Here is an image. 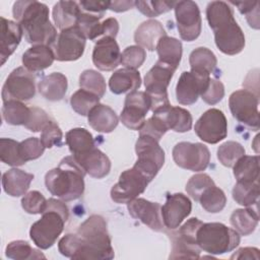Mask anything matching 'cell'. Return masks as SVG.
I'll list each match as a JSON object with an SVG mask.
<instances>
[{
	"instance_id": "cell-17",
	"label": "cell",
	"mask_w": 260,
	"mask_h": 260,
	"mask_svg": "<svg viewBox=\"0 0 260 260\" xmlns=\"http://www.w3.org/2000/svg\"><path fill=\"white\" fill-rule=\"evenodd\" d=\"M210 76L206 72L191 70L181 74L177 86L176 96L181 105H192L207 88Z\"/></svg>"
},
{
	"instance_id": "cell-5",
	"label": "cell",
	"mask_w": 260,
	"mask_h": 260,
	"mask_svg": "<svg viewBox=\"0 0 260 260\" xmlns=\"http://www.w3.org/2000/svg\"><path fill=\"white\" fill-rule=\"evenodd\" d=\"M42 214V217L30 226L29 237L38 248L46 250L55 244L63 232L69 211L63 200L50 198Z\"/></svg>"
},
{
	"instance_id": "cell-54",
	"label": "cell",
	"mask_w": 260,
	"mask_h": 260,
	"mask_svg": "<svg viewBox=\"0 0 260 260\" xmlns=\"http://www.w3.org/2000/svg\"><path fill=\"white\" fill-rule=\"evenodd\" d=\"M49 121V116L43 109L31 107L29 119L24 125V127L32 132H39L44 129V127L47 125Z\"/></svg>"
},
{
	"instance_id": "cell-14",
	"label": "cell",
	"mask_w": 260,
	"mask_h": 260,
	"mask_svg": "<svg viewBox=\"0 0 260 260\" xmlns=\"http://www.w3.org/2000/svg\"><path fill=\"white\" fill-rule=\"evenodd\" d=\"M86 38L77 26H73L58 35L51 46L55 59L58 61H75L79 59L85 48Z\"/></svg>"
},
{
	"instance_id": "cell-20",
	"label": "cell",
	"mask_w": 260,
	"mask_h": 260,
	"mask_svg": "<svg viewBox=\"0 0 260 260\" xmlns=\"http://www.w3.org/2000/svg\"><path fill=\"white\" fill-rule=\"evenodd\" d=\"M130 215L139 219L142 223L155 232L164 230L161 207L157 202H151L143 198H135L127 204Z\"/></svg>"
},
{
	"instance_id": "cell-25",
	"label": "cell",
	"mask_w": 260,
	"mask_h": 260,
	"mask_svg": "<svg viewBox=\"0 0 260 260\" xmlns=\"http://www.w3.org/2000/svg\"><path fill=\"white\" fill-rule=\"evenodd\" d=\"M167 36L162 24L155 19H148L142 22L134 34V41L137 46L149 51L156 49L158 41Z\"/></svg>"
},
{
	"instance_id": "cell-51",
	"label": "cell",
	"mask_w": 260,
	"mask_h": 260,
	"mask_svg": "<svg viewBox=\"0 0 260 260\" xmlns=\"http://www.w3.org/2000/svg\"><path fill=\"white\" fill-rule=\"evenodd\" d=\"M62 138H63V133L61 129L54 121L50 120L42 130L40 139L42 140L45 147L51 148L55 145L60 146L62 144Z\"/></svg>"
},
{
	"instance_id": "cell-34",
	"label": "cell",
	"mask_w": 260,
	"mask_h": 260,
	"mask_svg": "<svg viewBox=\"0 0 260 260\" xmlns=\"http://www.w3.org/2000/svg\"><path fill=\"white\" fill-rule=\"evenodd\" d=\"M233 168L237 182H257L259 179L258 155H243Z\"/></svg>"
},
{
	"instance_id": "cell-39",
	"label": "cell",
	"mask_w": 260,
	"mask_h": 260,
	"mask_svg": "<svg viewBox=\"0 0 260 260\" xmlns=\"http://www.w3.org/2000/svg\"><path fill=\"white\" fill-rule=\"evenodd\" d=\"M198 201L207 212L216 213L224 208L226 203V197L224 192L220 188L213 185L208 187L201 194Z\"/></svg>"
},
{
	"instance_id": "cell-27",
	"label": "cell",
	"mask_w": 260,
	"mask_h": 260,
	"mask_svg": "<svg viewBox=\"0 0 260 260\" xmlns=\"http://www.w3.org/2000/svg\"><path fill=\"white\" fill-rule=\"evenodd\" d=\"M140 85V73L130 68H122L115 71L109 80L110 89L115 94L132 92L139 88Z\"/></svg>"
},
{
	"instance_id": "cell-35",
	"label": "cell",
	"mask_w": 260,
	"mask_h": 260,
	"mask_svg": "<svg viewBox=\"0 0 260 260\" xmlns=\"http://www.w3.org/2000/svg\"><path fill=\"white\" fill-rule=\"evenodd\" d=\"M66 143L72 155L82 154L94 147L91 133L84 128H73L66 133Z\"/></svg>"
},
{
	"instance_id": "cell-57",
	"label": "cell",
	"mask_w": 260,
	"mask_h": 260,
	"mask_svg": "<svg viewBox=\"0 0 260 260\" xmlns=\"http://www.w3.org/2000/svg\"><path fill=\"white\" fill-rule=\"evenodd\" d=\"M259 250L257 248H241L237 252H235L231 259H259Z\"/></svg>"
},
{
	"instance_id": "cell-26",
	"label": "cell",
	"mask_w": 260,
	"mask_h": 260,
	"mask_svg": "<svg viewBox=\"0 0 260 260\" xmlns=\"http://www.w3.org/2000/svg\"><path fill=\"white\" fill-rule=\"evenodd\" d=\"M55 60L53 50L50 46L37 45L29 48L22 55V64L30 72L42 71L50 67Z\"/></svg>"
},
{
	"instance_id": "cell-22",
	"label": "cell",
	"mask_w": 260,
	"mask_h": 260,
	"mask_svg": "<svg viewBox=\"0 0 260 260\" xmlns=\"http://www.w3.org/2000/svg\"><path fill=\"white\" fill-rule=\"evenodd\" d=\"M73 157L84 172L93 178L102 179L110 173L111 161L109 157L95 146L82 154L73 155Z\"/></svg>"
},
{
	"instance_id": "cell-15",
	"label": "cell",
	"mask_w": 260,
	"mask_h": 260,
	"mask_svg": "<svg viewBox=\"0 0 260 260\" xmlns=\"http://www.w3.org/2000/svg\"><path fill=\"white\" fill-rule=\"evenodd\" d=\"M194 129L201 140L215 144L226 137L228 122L220 110L209 109L197 120Z\"/></svg>"
},
{
	"instance_id": "cell-48",
	"label": "cell",
	"mask_w": 260,
	"mask_h": 260,
	"mask_svg": "<svg viewBox=\"0 0 260 260\" xmlns=\"http://www.w3.org/2000/svg\"><path fill=\"white\" fill-rule=\"evenodd\" d=\"M215 185L213 180L207 174H197L190 178L186 185L187 193L195 200L198 201L201 194L210 186Z\"/></svg>"
},
{
	"instance_id": "cell-10",
	"label": "cell",
	"mask_w": 260,
	"mask_h": 260,
	"mask_svg": "<svg viewBox=\"0 0 260 260\" xmlns=\"http://www.w3.org/2000/svg\"><path fill=\"white\" fill-rule=\"evenodd\" d=\"M201 223V220L192 217L172 234L170 259H199L201 250L196 243V232Z\"/></svg>"
},
{
	"instance_id": "cell-46",
	"label": "cell",
	"mask_w": 260,
	"mask_h": 260,
	"mask_svg": "<svg viewBox=\"0 0 260 260\" xmlns=\"http://www.w3.org/2000/svg\"><path fill=\"white\" fill-rule=\"evenodd\" d=\"M176 5L175 1H135L137 9L148 17H155L168 12Z\"/></svg>"
},
{
	"instance_id": "cell-30",
	"label": "cell",
	"mask_w": 260,
	"mask_h": 260,
	"mask_svg": "<svg viewBox=\"0 0 260 260\" xmlns=\"http://www.w3.org/2000/svg\"><path fill=\"white\" fill-rule=\"evenodd\" d=\"M67 86L66 76L60 72H53L41 79L38 84V89L45 99L56 102L65 96Z\"/></svg>"
},
{
	"instance_id": "cell-42",
	"label": "cell",
	"mask_w": 260,
	"mask_h": 260,
	"mask_svg": "<svg viewBox=\"0 0 260 260\" xmlns=\"http://www.w3.org/2000/svg\"><path fill=\"white\" fill-rule=\"evenodd\" d=\"M79 85L82 89L103 98L106 92V81L104 76L92 69L84 70L79 76Z\"/></svg>"
},
{
	"instance_id": "cell-29",
	"label": "cell",
	"mask_w": 260,
	"mask_h": 260,
	"mask_svg": "<svg viewBox=\"0 0 260 260\" xmlns=\"http://www.w3.org/2000/svg\"><path fill=\"white\" fill-rule=\"evenodd\" d=\"M88 124L98 132L110 133L118 125L119 119L115 111L109 106L98 104L87 115Z\"/></svg>"
},
{
	"instance_id": "cell-53",
	"label": "cell",
	"mask_w": 260,
	"mask_h": 260,
	"mask_svg": "<svg viewBox=\"0 0 260 260\" xmlns=\"http://www.w3.org/2000/svg\"><path fill=\"white\" fill-rule=\"evenodd\" d=\"M224 95V86L221 81L210 78L207 88L201 94V99L208 105H215L222 100Z\"/></svg>"
},
{
	"instance_id": "cell-7",
	"label": "cell",
	"mask_w": 260,
	"mask_h": 260,
	"mask_svg": "<svg viewBox=\"0 0 260 260\" xmlns=\"http://www.w3.org/2000/svg\"><path fill=\"white\" fill-rule=\"evenodd\" d=\"M176 71V68L157 61L155 65L146 73L144 85L146 93L150 98V110L155 112L161 108L170 106L167 88Z\"/></svg>"
},
{
	"instance_id": "cell-44",
	"label": "cell",
	"mask_w": 260,
	"mask_h": 260,
	"mask_svg": "<svg viewBox=\"0 0 260 260\" xmlns=\"http://www.w3.org/2000/svg\"><path fill=\"white\" fill-rule=\"evenodd\" d=\"M243 155H245V148L236 141H226L219 145L217 149L218 160L228 168H232Z\"/></svg>"
},
{
	"instance_id": "cell-31",
	"label": "cell",
	"mask_w": 260,
	"mask_h": 260,
	"mask_svg": "<svg viewBox=\"0 0 260 260\" xmlns=\"http://www.w3.org/2000/svg\"><path fill=\"white\" fill-rule=\"evenodd\" d=\"M80 15V7L75 1H59L53 8V19L61 30L76 26Z\"/></svg>"
},
{
	"instance_id": "cell-50",
	"label": "cell",
	"mask_w": 260,
	"mask_h": 260,
	"mask_svg": "<svg viewBox=\"0 0 260 260\" xmlns=\"http://www.w3.org/2000/svg\"><path fill=\"white\" fill-rule=\"evenodd\" d=\"M45 145L42 140L37 137H29L19 142V151L22 159L26 162L31 159L39 158L45 150Z\"/></svg>"
},
{
	"instance_id": "cell-47",
	"label": "cell",
	"mask_w": 260,
	"mask_h": 260,
	"mask_svg": "<svg viewBox=\"0 0 260 260\" xmlns=\"http://www.w3.org/2000/svg\"><path fill=\"white\" fill-rule=\"evenodd\" d=\"M48 200L39 191H30L25 193L21 199V206L27 213L40 214L47 208Z\"/></svg>"
},
{
	"instance_id": "cell-1",
	"label": "cell",
	"mask_w": 260,
	"mask_h": 260,
	"mask_svg": "<svg viewBox=\"0 0 260 260\" xmlns=\"http://www.w3.org/2000/svg\"><path fill=\"white\" fill-rule=\"evenodd\" d=\"M59 252L71 259L110 260L115 256L107 222L101 215H90L75 234L64 236L58 244Z\"/></svg>"
},
{
	"instance_id": "cell-21",
	"label": "cell",
	"mask_w": 260,
	"mask_h": 260,
	"mask_svg": "<svg viewBox=\"0 0 260 260\" xmlns=\"http://www.w3.org/2000/svg\"><path fill=\"white\" fill-rule=\"evenodd\" d=\"M92 62L102 71L114 70L121 63L120 48L114 38L103 37L95 43Z\"/></svg>"
},
{
	"instance_id": "cell-12",
	"label": "cell",
	"mask_w": 260,
	"mask_h": 260,
	"mask_svg": "<svg viewBox=\"0 0 260 260\" xmlns=\"http://www.w3.org/2000/svg\"><path fill=\"white\" fill-rule=\"evenodd\" d=\"M36 93L35 76L24 67L14 69L2 87V101H28Z\"/></svg>"
},
{
	"instance_id": "cell-55",
	"label": "cell",
	"mask_w": 260,
	"mask_h": 260,
	"mask_svg": "<svg viewBox=\"0 0 260 260\" xmlns=\"http://www.w3.org/2000/svg\"><path fill=\"white\" fill-rule=\"evenodd\" d=\"M80 10L86 13L103 17L109 8L110 1H80L78 2Z\"/></svg>"
},
{
	"instance_id": "cell-45",
	"label": "cell",
	"mask_w": 260,
	"mask_h": 260,
	"mask_svg": "<svg viewBox=\"0 0 260 260\" xmlns=\"http://www.w3.org/2000/svg\"><path fill=\"white\" fill-rule=\"evenodd\" d=\"M100 19L101 17L96 15L80 10L76 26L81 30L86 39L93 41L102 36V22H100Z\"/></svg>"
},
{
	"instance_id": "cell-38",
	"label": "cell",
	"mask_w": 260,
	"mask_h": 260,
	"mask_svg": "<svg viewBox=\"0 0 260 260\" xmlns=\"http://www.w3.org/2000/svg\"><path fill=\"white\" fill-rule=\"evenodd\" d=\"M191 70L206 72L210 74L216 67L217 60L215 55L207 48L199 47L193 50L189 57Z\"/></svg>"
},
{
	"instance_id": "cell-18",
	"label": "cell",
	"mask_w": 260,
	"mask_h": 260,
	"mask_svg": "<svg viewBox=\"0 0 260 260\" xmlns=\"http://www.w3.org/2000/svg\"><path fill=\"white\" fill-rule=\"evenodd\" d=\"M150 98L145 91L134 90L129 92L120 115L121 122L131 130H140L145 122V116L150 110Z\"/></svg>"
},
{
	"instance_id": "cell-4",
	"label": "cell",
	"mask_w": 260,
	"mask_h": 260,
	"mask_svg": "<svg viewBox=\"0 0 260 260\" xmlns=\"http://www.w3.org/2000/svg\"><path fill=\"white\" fill-rule=\"evenodd\" d=\"M84 170L73 155L64 157L59 166L45 176L48 191L64 202L78 199L84 192Z\"/></svg>"
},
{
	"instance_id": "cell-41",
	"label": "cell",
	"mask_w": 260,
	"mask_h": 260,
	"mask_svg": "<svg viewBox=\"0 0 260 260\" xmlns=\"http://www.w3.org/2000/svg\"><path fill=\"white\" fill-rule=\"evenodd\" d=\"M100 99L96 94L82 88L75 91L70 99L72 109L81 116H87L89 112L99 104Z\"/></svg>"
},
{
	"instance_id": "cell-19",
	"label": "cell",
	"mask_w": 260,
	"mask_h": 260,
	"mask_svg": "<svg viewBox=\"0 0 260 260\" xmlns=\"http://www.w3.org/2000/svg\"><path fill=\"white\" fill-rule=\"evenodd\" d=\"M191 210L192 203L186 195L182 193L168 194L166 203L160 210L164 225L169 230H176L191 213Z\"/></svg>"
},
{
	"instance_id": "cell-40",
	"label": "cell",
	"mask_w": 260,
	"mask_h": 260,
	"mask_svg": "<svg viewBox=\"0 0 260 260\" xmlns=\"http://www.w3.org/2000/svg\"><path fill=\"white\" fill-rule=\"evenodd\" d=\"M5 254L8 258L15 260H27V259H46L39 250L34 249L27 242L17 240L10 242L6 246Z\"/></svg>"
},
{
	"instance_id": "cell-16",
	"label": "cell",
	"mask_w": 260,
	"mask_h": 260,
	"mask_svg": "<svg viewBox=\"0 0 260 260\" xmlns=\"http://www.w3.org/2000/svg\"><path fill=\"white\" fill-rule=\"evenodd\" d=\"M175 15L182 40L192 42L201 32V16L198 5L190 0L176 2Z\"/></svg>"
},
{
	"instance_id": "cell-33",
	"label": "cell",
	"mask_w": 260,
	"mask_h": 260,
	"mask_svg": "<svg viewBox=\"0 0 260 260\" xmlns=\"http://www.w3.org/2000/svg\"><path fill=\"white\" fill-rule=\"evenodd\" d=\"M230 221L240 235L249 236L255 231L259 221L257 208L253 209L250 206L245 209H236L232 213Z\"/></svg>"
},
{
	"instance_id": "cell-3",
	"label": "cell",
	"mask_w": 260,
	"mask_h": 260,
	"mask_svg": "<svg viewBox=\"0 0 260 260\" xmlns=\"http://www.w3.org/2000/svg\"><path fill=\"white\" fill-rule=\"evenodd\" d=\"M206 17L213 29L216 47L226 55H236L245 47V36L234 17L232 7L223 1H212L207 5Z\"/></svg>"
},
{
	"instance_id": "cell-24",
	"label": "cell",
	"mask_w": 260,
	"mask_h": 260,
	"mask_svg": "<svg viewBox=\"0 0 260 260\" xmlns=\"http://www.w3.org/2000/svg\"><path fill=\"white\" fill-rule=\"evenodd\" d=\"M22 28L18 22L1 17V64L15 51L22 38Z\"/></svg>"
},
{
	"instance_id": "cell-32",
	"label": "cell",
	"mask_w": 260,
	"mask_h": 260,
	"mask_svg": "<svg viewBox=\"0 0 260 260\" xmlns=\"http://www.w3.org/2000/svg\"><path fill=\"white\" fill-rule=\"evenodd\" d=\"M158 61L178 68L182 57V43L172 37H162L156 46Z\"/></svg>"
},
{
	"instance_id": "cell-9",
	"label": "cell",
	"mask_w": 260,
	"mask_h": 260,
	"mask_svg": "<svg viewBox=\"0 0 260 260\" xmlns=\"http://www.w3.org/2000/svg\"><path fill=\"white\" fill-rule=\"evenodd\" d=\"M259 95L248 89L234 91L229 99L233 117L254 131L259 129Z\"/></svg>"
},
{
	"instance_id": "cell-49",
	"label": "cell",
	"mask_w": 260,
	"mask_h": 260,
	"mask_svg": "<svg viewBox=\"0 0 260 260\" xmlns=\"http://www.w3.org/2000/svg\"><path fill=\"white\" fill-rule=\"evenodd\" d=\"M146 53L145 50L139 46L127 47L121 54V63L125 68L136 70L145 61Z\"/></svg>"
},
{
	"instance_id": "cell-59",
	"label": "cell",
	"mask_w": 260,
	"mask_h": 260,
	"mask_svg": "<svg viewBox=\"0 0 260 260\" xmlns=\"http://www.w3.org/2000/svg\"><path fill=\"white\" fill-rule=\"evenodd\" d=\"M232 4L236 5L239 9V11L242 14H249L250 12H252L255 8H257L259 6V2L258 1H245V2H232Z\"/></svg>"
},
{
	"instance_id": "cell-11",
	"label": "cell",
	"mask_w": 260,
	"mask_h": 260,
	"mask_svg": "<svg viewBox=\"0 0 260 260\" xmlns=\"http://www.w3.org/2000/svg\"><path fill=\"white\" fill-rule=\"evenodd\" d=\"M149 182L151 181L133 166L120 175L119 181L111 189V198L116 203L128 204L144 192Z\"/></svg>"
},
{
	"instance_id": "cell-2",
	"label": "cell",
	"mask_w": 260,
	"mask_h": 260,
	"mask_svg": "<svg viewBox=\"0 0 260 260\" xmlns=\"http://www.w3.org/2000/svg\"><path fill=\"white\" fill-rule=\"evenodd\" d=\"M12 13L29 44L51 47L56 41L57 31L49 19V8L46 4L35 0L16 1Z\"/></svg>"
},
{
	"instance_id": "cell-52",
	"label": "cell",
	"mask_w": 260,
	"mask_h": 260,
	"mask_svg": "<svg viewBox=\"0 0 260 260\" xmlns=\"http://www.w3.org/2000/svg\"><path fill=\"white\" fill-rule=\"evenodd\" d=\"M168 128L157 117L152 116L144 122L143 126L139 130V135H148L155 140L159 141L160 138L166 134Z\"/></svg>"
},
{
	"instance_id": "cell-8",
	"label": "cell",
	"mask_w": 260,
	"mask_h": 260,
	"mask_svg": "<svg viewBox=\"0 0 260 260\" xmlns=\"http://www.w3.org/2000/svg\"><path fill=\"white\" fill-rule=\"evenodd\" d=\"M135 151L137 160L134 167L152 181L165 162V152L158 141L148 135H139Z\"/></svg>"
},
{
	"instance_id": "cell-28",
	"label": "cell",
	"mask_w": 260,
	"mask_h": 260,
	"mask_svg": "<svg viewBox=\"0 0 260 260\" xmlns=\"http://www.w3.org/2000/svg\"><path fill=\"white\" fill-rule=\"evenodd\" d=\"M32 180V174L15 168L8 170L3 174L2 186L8 195L12 197H19L26 193Z\"/></svg>"
},
{
	"instance_id": "cell-56",
	"label": "cell",
	"mask_w": 260,
	"mask_h": 260,
	"mask_svg": "<svg viewBox=\"0 0 260 260\" xmlns=\"http://www.w3.org/2000/svg\"><path fill=\"white\" fill-rule=\"evenodd\" d=\"M119 31V23L116 18H108L102 22V36L116 38Z\"/></svg>"
},
{
	"instance_id": "cell-37",
	"label": "cell",
	"mask_w": 260,
	"mask_h": 260,
	"mask_svg": "<svg viewBox=\"0 0 260 260\" xmlns=\"http://www.w3.org/2000/svg\"><path fill=\"white\" fill-rule=\"evenodd\" d=\"M3 119L10 125H25L30 116V108L19 101H8L3 103Z\"/></svg>"
},
{
	"instance_id": "cell-23",
	"label": "cell",
	"mask_w": 260,
	"mask_h": 260,
	"mask_svg": "<svg viewBox=\"0 0 260 260\" xmlns=\"http://www.w3.org/2000/svg\"><path fill=\"white\" fill-rule=\"evenodd\" d=\"M153 116L161 120L168 130L171 129L183 133L189 131L192 127V116L190 112L180 107H172L170 105L153 112Z\"/></svg>"
},
{
	"instance_id": "cell-36",
	"label": "cell",
	"mask_w": 260,
	"mask_h": 260,
	"mask_svg": "<svg viewBox=\"0 0 260 260\" xmlns=\"http://www.w3.org/2000/svg\"><path fill=\"white\" fill-rule=\"evenodd\" d=\"M234 200L243 206L250 207L258 204L259 183L257 182H237L233 189Z\"/></svg>"
},
{
	"instance_id": "cell-13",
	"label": "cell",
	"mask_w": 260,
	"mask_h": 260,
	"mask_svg": "<svg viewBox=\"0 0 260 260\" xmlns=\"http://www.w3.org/2000/svg\"><path fill=\"white\" fill-rule=\"evenodd\" d=\"M173 158L182 169L201 172L204 171L210 160V152L202 143L179 142L173 148Z\"/></svg>"
},
{
	"instance_id": "cell-6",
	"label": "cell",
	"mask_w": 260,
	"mask_h": 260,
	"mask_svg": "<svg viewBox=\"0 0 260 260\" xmlns=\"http://www.w3.org/2000/svg\"><path fill=\"white\" fill-rule=\"evenodd\" d=\"M240 241V234L236 230L220 222H202L196 232V243L200 250L213 255L233 251Z\"/></svg>"
},
{
	"instance_id": "cell-43",
	"label": "cell",
	"mask_w": 260,
	"mask_h": 260,
	"mask_svg": "<svg viewBox=\"0 0 260 260\" xmlns=\"http://www.w3.org/2000/svg\"><path fill=\"white\" fill-rule=\"evenodd\" d=\"M0 158L3 162L12 167H18L25 164L20 155L19 142L10 138L0 139Z\"/></svg>"
},
{
	"instance_id": "cell-58",
	"label": "cell",
	"mask_w": 260,
	"mask_h": 260,
	"mask_svg": "<svg viewBox=\"0 0 260 260\" xmlns=\"http://www.w3.org/2000/svg\"><path fill=\"white\" fill-rule=\"evenodd\" d=\"M134 6H135V1H112L110 2L109 9L116 12H122V11L131 9Z\"/></svg>"
}]
</instances>
